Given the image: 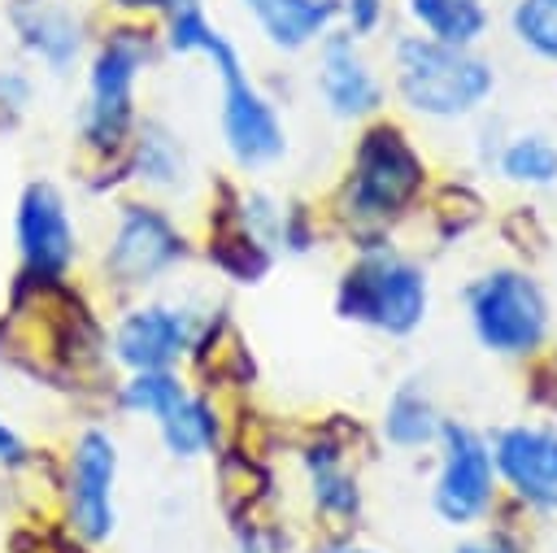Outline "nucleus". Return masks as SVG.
<instances>
[{
    "instance_id": "nucleus-21",
    "label": "nucleus",
    "mask_w": 557,
    "mask_h": 553,
    "mask_svg": "<svg viewBox=\"0 0 557 553\" xmlns=\"http://www.w3.org/2000/svg\"><path fill=\"white\" fill-rule=\"evenodd\" d=\"M500 179L518 187H553L557 183V144L540 131H522L496 148Z\"/></svg>"
},
{
    "instance_id": "nucleus-14",
    "label": "nucleus",
    "mask_w": 557,
    "mask_h": 553,
    "mask_svg": "<svg viewBox=\"0 0 557 553\" xmlns=\"http://www.w3.org/2000/svg\"><path fill=\"white\" fill-rule=\"evenodd\" d=\"M9 22H13V35H17V48L35 65H44V74H57V78L70 74L78 65L83 48H87L83 22L70 9L52 4V0H17Z\"/></svg>"
},
{
    "instance_id": "nucleus-22",
    "label": "nucleus",
    "mask_w": 557,
    "mask_h": 553,
    "mask_svg": "<svg viewBox=\"0 0 557 553\" xmlns=\"http://www.w3.org/2000/svg\"><path fill=\"white\" fill-rule=\"evenodd\" d=\"M183 392H187V383L178 370H131L117 383V409H126L131 418L157 422Z\"/></svg>"
},
{
    "instance_id": "nucleus-8",
    "label": "nucleus",
    "mask_w": 557,
    "mask_h": 553,
    "mask_svg": "<svg viewBox=\"0 0 557 553\" xmlns=\"http://www.w3.org/2000/svg\"><path fill=\"white\" fill-rule=\"evenodd\" d=\"M117 475H122V453L109 427H83L61 462V518L70 536L83 549L104 544L117 531Z\"/></svg>"
},
{
    "instance_id": "nucleus-11",
    "label": "nucleus",
    "mask_w": 557,
    "mask_h": 553,
    "mask_svg": "<svg viewBox=\"0 0 557 553\" xmlns=\"http://www.w3.org/2000/svg\"><path fill=\"white\" fill-rule=\"evenodd\" d=\"M435 479H431V509L448 527H474L496 505V466L487 435L470 422L444 418L435 435Z\"/></svg>"
},
{
    "instance_id": "nucleus-15",
    "label": "nucleus",
    "mask_w": 557,
    "mask_h": 553,
    "mask_svg": "<svg viewBox=\"0 0 557 553\" xmlns=\"http://www.w3.org/2000/svg\"><path fill=\"white\" fill-rule=\"evenodd\" d=\"M122 161H126L131 183H139L152 196H174V192H183L191 183V157H187L183 139L157 118L135 122Z\"/></svg>"
},
{
    "instance_id": "nucleus-6",
    "label": "nucleus",
    "mask_w": 557,
    "mask_h": 553,
    "mask_svg": "<svg viewBox=\"0 0 557 553\" xmlns=\"http://www.w3.org/2000/svg\"><path fill=\"white\" fill-rule=\"evenodd\" d=\"M466 322L474 340L496 357H531L544 348L553 309L540 279L522 266H492L466 292Z\"/></svg>"
},
{
    "instance_id": "nucleus-24",
    "label": "nucleus",
    "mask_w": 557,
    "mask_h": 553,
    "mask_svg": "<svg viewBox=\"0 0 557 553\" xmlns=\"http://www.w3.org/2000/svg\"><path fill=\"white\" fill-rule=\"evenodd\" d=\"M35 100V78L22 65L0 70V113H26Z\"/></svg>"
},
{
    "instance_id": "nucleus-2",
    "label": "nucleus",
    "mask_w": 557,
    "mask_h": 553,
    "mask_svg": "<svg viewBox=\"0 0 557 553\" xmlns=\"http://www.w3.org/2000/svg\"><path fill=\"white\" fill-rule=\"evenodd\" d=\"M426 309H431L426 270L387 244H361V253L344 266L335 283V314L379 335H396V340L413 335L426 322Z\"/></svg>"
},
{
    "instance_id": "nucleus-29",
    "label": "nucleus",
    "mask_w": 557,
    "mask_h": 553,
    "mask_svg": "<svg viewBox=\"0 0 557 553\" xmlns=\"http://www.w3.org/2000/svg\"><path fill=\"white\" fill-rule=\"evenodd\" d=\"M453 553H513L505 540H496V536H483V540H461Z\"/></svg>"
},
{
    "instance_id": "nucleus-5",
    "label": "nucleus",
    "mask_w": 557,
    "mask_h": 553,
    "mask_svg": "<svg viewBox=\"0 0 557 553\" xmlns=\"http://www.w3.org/2000/svg\"><path fill=\"white\" fill-rule=\"evenodd\" d=\"M422 187H426L422 152L409 144V135L400 126L374 122V126H366V135L352 148L339 200L357 226H387L413 209Z\"/></svg>"
},
{
    "instance_id": "nucleus-25",
    "label": "nucleus",
    "mask_w": 557,
    "mask_h": 553,
    "mask_svg": "<svg viewBox=\"0 0 557 553\" xmlns=\"http://www.w3.org/2000/svg\"><path fill=\"white\" fill-rule=\"evenodd\" d=\"M339 13L348 17L352 35H370L383 22V0H339Z\"/></svg>"
},
{
    "instance_id": "nucleus-18",
    "label": "nucleus",
    "mask_w": 557,
    "mask_h": 553,
    "mask_svg": "<svg viewBox=\"0 0 557 553\" xmlns=\"http://www.w3.org/2000/svg\"><path fill=\"white\" fill-rule=\"evenodd\" d=\"M152 427H157L161 448H165L170 457H178V462L205 457V453H213L218 440H222V418H218L213 401L200 396V392H191V388H187Z\"/></svg>"
},
{
    "instance_id": "nucleus-4",
    "label": "nucleus",
    "mask_w": 557,
    "mask_h": 553,
    "mask_svg": "<svg viewBox=\"0 0 557 553\" xmlns=\"http://www.w3.org/2000/svg\"><path fill=\"white\" fill-rule=\"evenodd\" d=\"M392 70H396V96L435 122L470 118L496 87V74L483 57L470 48H453L426 35H405L392 48Z\"/></svg>"
},
{
    "instance_id": "nucleus-3",
    "label": "nucleus",
    "mask_w": 557,
    "mask_h": 553,
    "mask_svg": "<svg viewBox=\"0 0 557 553\" xmlns=\"http://www.w3.org/2000/svg\"><path fill=\"white\" fill-rule=\"evenodd\" d=\"M148 57H152V39L139 26H117L96 44L87 61V96L78 113V139L91 157L113 161L126 152L131 131L139 122L135 87H139Z\"/></svg>"
},
{
    "instance_id": "nucleus-10",
    "label": "nucleus",
    "mask_w": 557,
    "mask_h": 553,
    "mask_svg": "<svg viewBox=\"0 0 557 553\" xmlns=\"http://www.w3.org/2000/svg\"><path fill=\"white\" fill-rule=\"evenodd\" d=\"M209 335V322L191 305L174 300H139L126 305L113 318V331L104 335V348L113 366L131 370H178Z\"/></svg>"
},
{
    "instance_id": "nucleus-20",
    "label": "nucleus",
    "mask_w": 557,
    "mask_h": 553,
    "mask_svg": "<svg viewBox=\"0 0 557 553\" xmlns=\"http://www.w3.org/2000/svg\"><path fill=\"white\" fill-rule=\"evenodd\" d=\"M409 13L426 30V39H440L453 48H474L487 30L483 0H409Z\"/></svg>"
},
{
    "instance_id": "nucleus-19",
    "label": "nucleus",
    "mask_w": 557,
    "mask_h": 553,
    "mask_svg": "<svg viewBox=\"0 0 557 553\" xmlns=\"http://www.w3.org/2000/svg\"><path fill=\"white\" fill-rule=\"evenodd\" d=\"M440 427H444V418H440L431 392H426L418 379H405V383L387 396L383 418H379L383 440H387L392 448H400V453H413V448L435 444Z\"/></svg>"
},
{
    "instance_id": "nucleus-1",
    "label": "nucleus",
    "mask_w": 557,
    "mask_h": 553,
    "mask_svg": "<svg viewBox=\"0 0 557 553\" xmlns=\"http://www.w3.org/2000/svg\"><path fill=\"white\" fill-rule=\"evenodd\" d=\"M165 44L178 57H205L222 83V100H218V131H222V148L226 157L244 170H270L283 152H287V126L274 109V100L248 78L239 48L205 17V9L191 0L183 9L170 13L165 22Z\"/></svg>"
},
{
    "instance_id": "nucleus-23",
    "label": "nucleus",
    "mask_w": 557,
    "mask_h": 553,
    "mask_svg": "<svg viewBox=\"0 0 557 553\" xmlns=\"http://www.w3.org/2000/svg\"><path fill=\"white\" fill-rule=\"evenodd\" d=\"M509 26L522 48H531L544 61H557V0H518Z\"/></svg>"
},
{
    "instance_id": "nucleus-30",
    "label": "nucleus",
    "mask_w": 557,
    "mask_h": 553,
    "mask_svg": "<svg viewBox=\"0 0 557 553\" xmlns=\"http://www.w3.org/2000/svg\"><path fill=\"white\" fill-rule=\"evenodd\" d=\"M313 553H379V549L357 544V540H331V544H322V549H313Z\"/></svg>"
},
{
    "instance_id": "nucleus-28",
    "label": "nucleus",
    "mask_w": 557,
    "mask_h": 553,
    "mask_svg": "<svg viewBox=\"0 0 557 553\" xmlns=\"http://www.w3.org/2000/svg\"><path fill=\"white\" fill-rule=\"evenodd\" d=\"M235 553H278V549L265 540V531H261V527H244V531H239V540H235Z\"/></svg>"
},
{
    "instance_id": "nucleus-26",
    "label": "nucleus",
    "mask_w": 557,
    "mask_h": 553,
    "mask_svg": "<svg viewBox=\"0 0 557 553\" xmlns=\"http://www.w3.org/2000/svg\"><path fill=\"white\" fill-rule=\"evenodd\" d=\"M26 457H30V448H26L22 431L0 414V466H22Z\"/></svg>"
},
{
    "instance_id": "nucleus-9",
    "label": "nucleus",
    "mask_w": 557,
    "mask_h": 553,
    "mask_svg": "<svg viewBox=\"0 0 557 553\" xmlns=\"http://www.w3.org/2000/svg\"><path fill=\"white\" fill-rule=\"evenodd\" d=\"M13 244H17V266L22 279L39 283V287H61L78 257V222L74 209L65 200V192L48 179H30L17 192V209H13Z\"/></svg>"
},
{
    "instance_id": "nucleus-17",
    "label": "nucleus",
    "mask_w": 557,
    "mask_h": 553,
    "mask_svg": "<svg viewBox=\"0 0 557 553\" xmlns=\"http://www.w3.org/2000/svg\"><path fill=\"white\" fill-rule=\"evenodd\" d=\"M239 4L257 22L265 44L283 48V52H300V48L318 44L339 13L335 0H239Z\"/></svg>"
},
{
    "instance_id": "nucleus-13",
    "label": "nucleus",
    "mask_w": 557,
    "mask_h": 553,
    "mask_svg": "<svg viewBox=\"0 0 557 553\" xmlns=\"http://www.w3.org/2000/svg\"><path fill=\"white\" fill-rule=\"evenodd\" d=\"M318 44H322V52H318V96L331 109V118H339V122L370 118L383 105V83L374 78L357 39L326 30Z\"/></svg>"
},
{
    "instance_id": "nucleus-27",
    "label": "nucleus",
    "mask_w": 557,
    "mask_h": 553,
    "mask_svg": "<svg viewBox=\"0 0 557 553\" xmlns=\"http://www.w3.org/2000/svg\"><path fill=\"white\" fill-rule=\"evenodd\" d=\"M109 4H117L122 13H174L191 0H109Z\"/></svg>"
},
{
    "instance_id": "nucleus-12",
    "label": "nucleus",
    "mask_w": 557,
    "mask_h": 553,
    "mask_svg": "<svg viewBox=\"0 0 557 553\" xmlns=\"http://www.w3.org/2000/svg\"><path fill=\"white\" fill-rule=\"evenodd\" d=\"M496 483L513 492V501L557 514V427L544 422H509L487 435Z\"/></svg>"
},
{
    "instance_id": "nucleus-16",
    "label": "nucleus",
    "mask_w": 557,
    "mask_h": 553,
    "mask_svg": "<svg viewBox=\"0 0 557 553\" xmlns=\"http://www.w3.org/2000/svg\"><path fill=\"white\" fill-rule=\"evenodd\" d=\"M300 470L309 483V501L331 523H352L361 514V483L335 440H313L300 453Z\"/></svg>"
},
{
    "instance_id": "nucleus-7",
    "label": "nucleus",
    "mask_w": 557,
    "mask_h": 553,
    "mask_svg": "<svg viewBox=\"0 0 557 553\" xmlns=\"http://www.w3.org/2000/svg\"><path fill=\"white\" fill-rule=\"evenodd\" d=\"M191 257V239L178 218L157 200H122L100 248L104 283L117 292H148Z\"/></svg>"
}]
</instances>
